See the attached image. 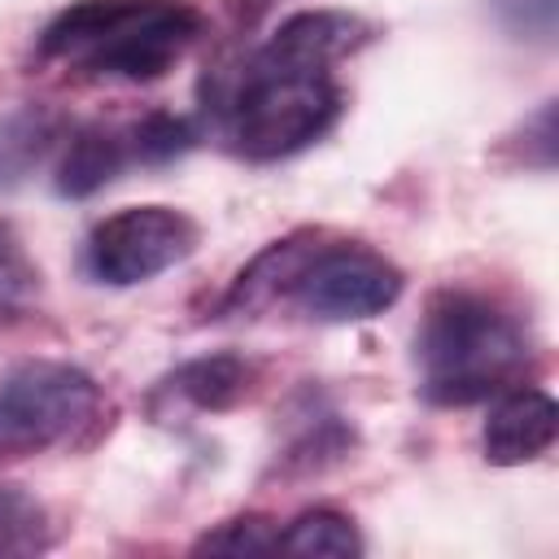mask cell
<instances>
[{
	"label": "cell",
	"instance_id": "obj_9",
	"mask_svg": "<svg viewBox=\"0 0 559 559\" xmlns=\"http://www.w3.org/2000/svg\"><path fill=\"white\" fill-rule=\"evenodd\" d=\"M127 162V144L114 135V131H100V127H83L66 153H61V166H57V192L61 197H92L100 192Z\"/></svg>",
	"mask_w": 559,
	"mask_h": 559
},
{
	"label": "cell",
	"instance_id": "obj_8",
	"mask_svg": "<svg viewBox=\"0 0 559 559\" xmlns=\"http://www.w3.org/2000/svg\"><path fill=\"white\" fill-rule=\"evenodd\" d=\"M61 140V118L26 105L0 118V188L22 183L35 166H44V157L57 148Z\"/></svg>",
	"mask_w": 559,
	"mask_h": 559
},
{
	"label": "cell",
	"instance_id": "obj_5",
	"mask_svg": "<svg viewBox=\"0 0 559 559\" xmlns=\"http://www.w3.org/2000/svg\"><path fill=\"white\" fill-rule=\"evenodd\" d=\"M100 389L70 362H26L0 384V454H39L96 415Z\"/></svg>",
	"mask_w": 559,
	"mask_h": 559
},
{
	"label": "cell",
	"instance_id": "obj_4",
	"mask_svg": "<svg viewBox=\"0 0 559 559\" xmlns=\"http://www.w3.org/2000/svg\"><path fill=\"white\" fill-rule=\"evenodd\" d=\"M280 297L306 319L358 323L384 314L402 297V271L367 245H306Z\"/></svg>",
	"mask_w": 559,
	"mask_h": 559
},
{
	"label": "cell",
	"instance_id": "obj_14",
	"mask_svg": "<svg viewBox=\"0 0 559 559\" xmlns=\"http://www.w3.org/2000/svg\"><path fill=\"white\" fill-rule=\"evenodd\" d=\"M192 140H197V131L175 114H148L140 127H131V153L140 162H170V157L188 153Z\"/></svg>",
	"mask_w": 559,
	"mask_h": 559
},
{
	"label": "cell",
	"instance_id": "obj_6",
	"mask_svg": "<svg viewBox=\"0 0 559 559\" xmlns=\"http://www.w3.org/2000/svg\"><path fill=\"white\" fill-rule=\"evenodd\" d=\"M197 223L170 205H127L100 218L83 245V271L96 284L131 288L179 266L197 249Z\"/></svg>",
	"mask_w": 559,
	"mask_h": 559
},
{
	"label": "cell",
	"instance_id": "obj_11",
	"mask_svg": "<svg viewBox=\"0 0 559 559\" xmlns=\"http://www.w3.org/2000/svg\"><path fill=\"white\" fill-rule=\"evenodd\" d=\"M275 550L314 555V559H349V555H362V537L349 515H341L332 507H314L275 533Z\"/></svg>",
	"mask_w": 559,
	"mask_h": 559
},
{
	"label": "cell",
	"instance_id": "obj_15",
	"mask_svg": "<svg viewBox=\"0 0 559 559\" xmlns=\"http://www.w3.org/2000/svg\"><path fill=\"white\" fill-rule=\"evenodd\" d=\"M275 524L266 515H240L218 524L214 533H205L197 542V550H214V555H271L275 550Z\"/></svg>",
	"mask_w": 559,
	"mask_h": 559
},
{
	"label": "cell",
	"instance_id": "obj_12",
	"mask_svg": "<svg viewBox=\"0 0 559 559\" xmlns=\"http://www.w3.org/2000/svg\"><path fill=\"white\" fill-rule=\"evenodd\" d=\"M48 546V515L44 507L22 493L17 485H0V559L4 555H35Z\"/></svg>",
	"mask_w": 559,
	"mask_h": 559
},
{
	"label": "cell",
	"instance_id": "obj_3",
	"mask_svg": "<svg viewBox=\"0 0 559 559\" xmlns=\"http://www.w3.org/2000/svg\"><path fill=\"white\" fill-rule=\"evenodd\" d=\"M201 26L205 17L183 0H74L48 22L39 52L79 61L92 74L148 83L188 52Z\"/></svg>",
	"mask_w": 559,
	"mask_h": 559
},
{
	"label": "cell",
	"instance_id": "obj_1",
	"mask_svg": "<svg viewBox=\"0 0 559 559\" xmlns=\"http://www.w3.org/2000/svg\"><path fill=\"white\" fill-rule=\"evenodd\" d=\"M367 26L336 9H306L284 17L266 44L218 70L205 109L223 144L249 162L288 157L332 131L341 87L332 66L362 44Z\"/></svg>",
	"mask_w": 559,
	"mask_h": 559
},
{
	"label": "cell",
	"instance_id": "obj_7",
	"mask_svg": "<svg viewBox=\"0 0 559 559\" xmlns=\"http://www.w3.org/2000/svg\"><path fill=\"white\" fill-rule=\"evenodd\" d=\"M555 432H559V406L550 393L542 389H502L489 419H485V432H480V445H485V459L498 463V467H515V463H533L537 454H546L555 445Z\"/></svg>",
	"mask_w": 559,
	"mask_h": 559
},
{
	"label": "cell",
	"instance_id": "obj_16",
	"mask_svg": "<svg viewBox=\"0 0 559 559\" xmlns=\"http://www.w3.org/2000/svg\"><path fill=\"white\" fill-rule=\"evenodd\" d=\"M498 22L520 35V39H555V17H559V0H493Z\"/></svg>",
	"mask_w": 559,
	"mask_h": 559
},
{
	"label": "cell",
	"instance_id": "obj_10",
	"mask_svg": "<svg viewBox=\"0 0 559 559\" xmlns=\"http://www.w3.org/2000/svg\"><path fill=\"white\" fill-rule=\"evenodd\" d=\"M253 367L236 354H210V358H192L170 376V393H179L183 402H192L197 411H227L231 402H240L249 393Z\"/></svg>",
	"mask_w": 559,
	"mask_h": 559
},
{
	"label": "cell",
	"instance_id": "obj_13",
	"mask_svg": "<svg viewBox=\"0 0 559 559\" xmlns=\"http://www.w3.org/2000/svg\"><path fill=\"white\" fill-rule=\"evenodd\" d=\"M39 293V271L9 223H0V319H17Z\"/></svg>",
	"mask_w": 559,
	"mask_h": 559
},
{
	"label": "cell",
	"instance_id": "obj_2",
	"mask_svg": "<svg viewBox=\"0 0 559 559\" xmlns=\"http://www.w3.org/2000/svg\"><path fill=\"white\" fill-rule=\"evenodd\" d=\"M419 393L437 406H472L515 384L528 362L524 328L476 293L432 297L419 336Z\"/></svg>",
	"mask_w": 559,
	"mask_h": 559
}]
</instances>
